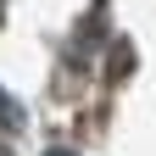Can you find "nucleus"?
<instances>
[{
  "mask_svg": "<svg viewBox=\"0 0 156 156\" xmlns=\"http://www.w3.org/2000/svg\"><path fill=\"white\" fill-rule=\"evenodd\" d=\"M23 128H28V112H23V101L0 89V134H23Z\"/></svg>",
  "mask_w": 156,
  "mask_h": 156,
  "instance_id": "f257e3e1",
  "label": "nucleus"
},
{
  "mask_svg": "<svg viewBox=\"0 0 156 156\" xmlns=\"http://www.w3.org/2000/svg\"><path fill=\"white\" fill-rule=\"evenodd\" d=\"M45 156H78V151H62V145H56V151H45Z\"/></svg>",
  "mask_w": 156,
  "mask_h": 156,
  "instance_id": "f03ea898",
  "label": "nucleus"
},
{
  "mask_svg": "<svg viewBox=\"0 0 156 156\" xmlns=\"http://www.w3.org/2000/svg\"><path fill=\"white\" fill-rule=\"evenodd\" d=\"M0 17H6V0H0Z\"/></svg>",
  "mask_w": 156,
  "mask_h": 156,
  "instance_id": "7ed1b4c3",
  "label": "nucleus"
},
{
  "mask_svg": "<svg viewBox=\"0 0 156 156\" xmlns=\"http://www.w3.org/2000/svg\"><path fill=\"white\" fill-rule=\"evenodd\" d=\"M0 156H6V151H0Z\"/></svg>",
  "mask_w": 156,
  "mask_h": 156,
  "instance_id": "20e7f679",
  "label": "nucleus"
}]
</instances>
